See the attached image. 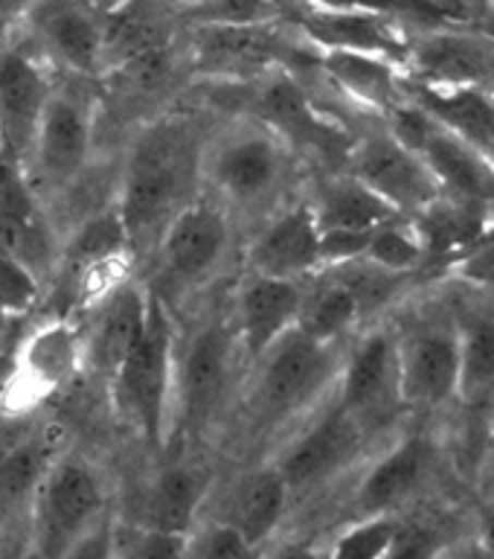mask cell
I'll return each instance as SVG.
<instances>
[{
    "instance_id": "1",
    "label": "cell",
    "mask_w": 494,
    "mask_h": 559,
    "mask_svg": "<svg viewBox=\"0 0 494 559\" xmlns=\"http://www.w3.org/2000/svg\"><path fill=\"white\" fill-rule=\"evenodd\" d=\"M198 126L183 117L152 122L137 138L122 175L120 216L131 253H155L160 236L186 204L201 173Z\"/></svg>"
},
{
    "instance_id": "2",
    "label": "cell",
    "mask_w": 494,
    "mask_h": 559,
    "mask_svg": "<svg viewBox=\"0 0 494 559\" xmlns=\"http://www.w3.org/2000/svg\"><path fill=\"white\" fill-rule=\"evenodd\" d=\"M174 349L178 332L169 306L148 292L146 323L137 344L111 373V393L120 417L152 449H160L172 431Z\"/></svg>"
},
{
    "instance_id": "3",
    "label": "cell",
    "mask_w": 494,
    "mask_h": 559,
    "mask_svg": "<svg viewBox=\"0 0 494 559\" xmlns=\"http://www.w3.org/2000/svg\"><path fill=\"white\" fill-rule=\"evenodd\" d=\"M105 515L108 489L94 463L79 454L52 457L35 496L29 554L35 559H61Z\"/></svg>"
},
{
    "instance_id": "4",
    "label": "cell",
    "mask_w": 494,
    "mask_h": 559,
    "mask_svg": "<svg viewBox=\"0 0 494 559\" xmlns=\"http://www.w3.org/2000/svg\"><path fill=\"white\" fill-rule=\"evenodd\" d=\"M260 379L253 388L251 408L256 426L277 428L303 414L338 373L335 344L288 330L265 356L256 361Z\"/></svg>"
},
{
    "instance_id": "5",
    "label": "cell",
    "mask_w": 494,
    "mask_h": 559,
    "mask_svg": "<svg viewBox=\"0 0 494 559\" xmlns=\"http://www.w3.org/2000/svg\"><path fill=\"white\" fill-rule=\"evenodd\" d=\"M236 353L239 341L233 323L227 321L201 323L183 344L178 341L169 437L174 431L195 437L213 426L230 391Z\"/></svg>"
},
{
    "instance_id": "6",
    "label": "cell",
    "mask_w": 494,
    "mask_h": 559,
    "mask_svg": "<svg viewBox=\"0 0 494 559\" xmlns=\"http://www.w3.org/2000/svg\"><path fill=\"white\" fill-rule=\"evenodd\" d=\"M233 87L244 94L248 111L265 122V129L279 140H288L291 146L309 148L321 157L349 155L347 134L314 108L300 79L286 64L251 82H233Z\"/></svg>"
},
{
    "instance_id": "7",
    "label": "cell",
    "mask_w": 494,
    "mask_h": 559,
    "mask_svg": "<svg viewBox=\"0 0 494 559\" xmlns=\"http://www.w3.org/2000/svg\"><path fill=\"white\" fill-rule=\"evenodd\" d=\"M227 245L230 225L225 213L207 201H192L157 242V283H164L166 295H183L192 286H201L225 262ZM166 295L157 297L164 300Z\"/></svg>"
},
{
    "instance_id": "8",
    "label": "cell",
    "mask_w": 494,
    "mask_h": 559,
    "mask_svg": "<svg viewBox=\"0 0 494 559\" xmlns=\"http://www.w3.org/2000/svg\"><path fill=\"white\" fill-rule=\"evenodd\" d=\"M91 138H94L91 103L79 91L52 87L38 131H35L33 148L26 155V160H33V190H68L91 157Z\"/></svg>"
},
{
    "instance_id": "9",
    "label": "cell",
    "mask_w": 494,
    "mask_h": 559,
    "mask_svg": "<svg viewBox=\"0 0 494 559\" xmlns=\"http://www.w3.org/2000/svg\"><path fill=\"white\" fill-rule=\"evenodd\" d=\"M366 431L361 423L338 400L332 402L329 408H323L321 417L314 419L274 463L288 484L291 501L338 478L340 472L356 461Z\"/></svg>"
},
{
    "instance_id": "10",
    "label": "cell",
    "mask_w": 494,
    "mask_h": 559,
    "mask_svg": "<svg viewBox=\"0 0 494 559\" xmlns=\"http://www.w3.org/2000/svg\"><path fill=\"white\" fill-rule=\"evenodd\" d=\"M349 164L358 181L378 192L399 213H422L427 204H434L439 192L425 160L401 146L390 131L349 148Z\"/></svg>"
},
{
    "instance_id": "11",
    "label": "cell",
    "mask_w": 494,
    "mask_h": 559,
    "mask_svg": "<svg viewBox=\"0 0 494 559\" xmlns=\"http://www.w3.org/2000/svg\"><path fill=\"white\" fill-rule=\"evenodd\" d=\"M338 402L361 423L366 435L387 423L401 405L399 349L390 332L366 335L340 373Z\"/></svg>"
},
{
    "instance_id": "12",
    "label": "cell",
    "mask_w": 494,
    "mask_h": 559,
    "mask_svg": "<svg viewBox=\"0 0 494 559\" xmlns=\"http://www.w3.org/2000/svg\"><path fill=\"white\" fill-rule=\"evenodd\" d=\"M35 38L76 76H99L105 9L94 0H38L29 12Z\"/></svg>"
},
{
    "instance_id": "13",
    "label": "cell",
    "mask_w": 494,
    "mask_h": 559,
    "mask_svg": "<svg viewBox=\"0 0 494 559\" xmlns=\"http://www.w3.org/2000/svg\"><path fill=\"white\" fill-rule=\"evenodd\" d=\"M0 248L33 269L38 277L50 274L59 260L50 218L44 213L38 192L21 164L7 157H0Z\"/></svg>"
},
{
    "instance_id": "14",
    "label": "cell",
    "mask_w": 494,
    "mask_h": 559,
    "mask_svg": "<svg viewBox=\"0 0 494 559\" xmlns=\"http://www.w3.org/2000/svg\"><path fill=\"white\" fill-rule=\"evenodd\" d=\"M52 85L26 50H0V157L21 164L33 148Z\"/></svg>"
},
{
    "instance_id": "15",
    "label": "cell",
    "mask_w": 494,
    "mask_h": 559,
    "mask_svg": "<svg viewBox=\"0 0 494 559\" xmlns=\"http://www.w3.org/2000/svg\"><path fill=\"white\" fill-rule=\"evenodd\" d=\"M405 61L425 85L483 87L494 79V38L434 26L408 44Z\"/></svg>"
},
{
    "instance_id": "16",
    "label": "cell",
    "mask_w": 494,
    "mask_h": 559,
    "mask_svg": "<svg viewBox=\"0 0 494 559\" xmlns=\"http://www.w3.org/2000/svg\"><path fill=\"white\" fill-rule=\"evenodd\" d=\"M274 24L260 26H198L195 35V68L198 73L221 79L225 85L251 82L288 61V44Z\"/></svg>"
},
{
    "instance_id": "17",
    "label": "cell",
    "mask_w": 494,
    "mask_h": 559,
    "mask_svg": "<svg viewBox=\"0 0 494 559\" xmlns=\"http://www.w3.org/2000/svg\"><path fill=\"white\" fill-rule=\"evenodd\" d=\"M291 24L300 26L305 41L317 52H373V56L396 61L405 59V50H408V44L401 41L399 24L390 15L373 12V9L297 7L291 12Z\"/></svg>"
},
{
    "instance_id": "18",
    "label": "cell",
    "mask_w": 494,
    "mask_h": 559,
    "mask_svg": "<svg viewBox=\"0 0 494 559\" xmlns=\"http://www.w3.org/2000/svg\"><path fill=\"white\" fill-rule=\"evenodd\" d=\"M82 332L70 326L64 318L47 321L33 335H26L17 356L12 358L3 393H15L17 405L35 402L68 382L82 365Z\"/></svg>"
},
{
    "instance_id": "19",
    "label": "cell",
    "mask_w": 494,
    "mask_h": 559,
    "mask_svg": "<svg viewBox=\"0 0 494 559\" xmlns=\"http://www.w3.org/2000/svg\"><path fill=\"white\" fill-rule=\"evenodd\" d=\"M286 173V152L268 129H248L225 140L213 155L209 175L233 204H260L277 190Z\"/></svg>"
},
{
    "instance_id": "20",
    "label": "cell",
    "mask_w": 494,
    "mask_h": 559,
    "mask_svg": "<svg viewBox=\"0 0 494 559\" xmlns=\"http://www.w3.org/2000/svg\"><path fill=\"white\" fill-rule=\"evenodd\" d=\"M209 487H213V475L204 463H166L140 492L131 524L146 531L190 536L207 504Z\"/></svg>"
},
{
    "instance_id": "21",
    "label": "cell",
    "mask_w": 494,
    "mask_h": 559,
    "mask_svg": "<svg viewBox=\"0 0 494 559\" xmlns=\"http://www.w3.org/2000/svg\"><path fill=\"white\" fill-rule=\"evenodd\" d=\"M303 306V286L297 280L251 274L236 300V341L248 361H260L288 330H294Z\"/></svg>"
},
{
    "instance_id": "22",
    "label": "cell",
    "mask_w": 494,
    "mask_h": 559,
    "mask_svg": "<svg viewBox=\"0 0 494 559\" xmlns=\"http://www.w3.org/2000/svg\"><path fill=\"white\" fill-rule=\"evenodd\" d=\"M399 349V393L405 405L436 408L457 396L460 338L445 330H419Z\"/></svg>"
},
{
    "instance_id": "23",
    "label": "cell",
    "mask_w": 494,
    "mask_h": 559,
    "mask_svg": "<svg viewBox=\"0 0 494 559\" xmlns=\"http://www.w3.org/2000/svg\"><path fill=\"white\" fill-rule=\"evenodd\" d=\"M434 120V117H431ZM419 157L434 175L439 190L451 195V201L466 204V207L483 210L494 201V160L486 157L480 148L457 138L439 122H431Z\"/></svg>"
},
{
    "instance_id": "24",
    "label": "cell",
    "mask_w": 494,
    "mask_h": 559,
    "mask_svg": "<svg viewBox=\"0 0 494 559\" xmlns=\"http://www.w3.org/2000/svg\"><path fill=\"white\" fill-rule=\"evenodd\" d=\"M251 274L277 280H300L321 265V225L312 207H294L279 213L262 227L248 253Z\"/></svg>"
},
{
    "instance_id": "25",
    "label": "cell",
    "mask_w": 494,
    "mask_h": 559,
    "mask_svg": "<svg viewBox=\"0 0 494 559\" xmlns=\"http://www.w3.org/2000/svg\"><path fill=\"white\" fill-rule=\"evenodd\" d=\"M288 507H291L288 484L282 480L277 466L270 463V466H256V469L244 472L233 480V487L221 498V507L213 522L227 524L253 545L268 548L270 539L286 522Z\"/></svg>"
},
{
    "instance_id": "26",
    "label": "cell",
    "mask_w": 494,
    "mask_h": 559,
    "mask_svg": "<svg viewBox=\"0 0 494 559\" xmlns=\"http://www.w3.org/2000/svg\"><path fill=\"white\" fill-rule=\"evenodd\" d=\"M91 330L82 335V353L91 365L111 379L129 349L137 344L148 312V288H140L131 280H122L94 306Z\"/></svg>"
},
{
    "instance_id": "27",
    "label": "cell",
    "mask_w": 494,
    "mask_h": 559,
    "mask_svg": "<svg viewBox=\"0 0 494 559\" xmlns=\"http://www.w3.org/2000/svg\"><path fill=\"white\" fill-rule=\"evenodd\" d=\"M50 463L44 440H24L0 457V548L29 550L35 496Z\"/></svg>"
},
{
    "instance_id": "28",
    "label": "cell",
    "mask_w": 494,
    "mask_h": 559,
    "mask_svg": "<svg viewBox=\"0 0 494 559\" xmlns=\"http://www.w3.org/2000/svg\"><path fill=\"white\" fill-rule=\"evenodd\" d=\"M431 469V443L425 437H405L390 452L366 469L356 489V510L361 515H393L408 501Z\"/></svg>"
},
{
    "instance_id": "29",
    "label": "cell",
    "mask_w": 494,
    "mask_h": 559,
    "mask_svg": "<svg viewBox=\"0 0 494 559\" xmlns=\"http://www.w3.org/2000/svg\"><path fill=\"white\" fill-rule=\"evenodd\" d=\"M181 17L164 0H122L105 9L103 61L117 68L125 61L164 50L172 44V33Z\"/></svg>"
},
{
    "instance_id": "30",
    "label": "cell",
    "mask_w": 494,
    "mask_h": 559,
    "mask_svg": "<svg viewBox=\"0 0 494 559\" xmlns=\"http://www.w3.org/2000/svg\"><path fill=\"white\" fill-rule=\"evenodd\" d=\"M410 96H413V105L431 114L439 126L492 157L494 99H489L483 87H436L413 82Z\"/></svg>"
},
{
    "instance_id": "31",
    "label": "cell",
    "mask_w": 494,
    "mask_h": 559,
    "mask_svg": "<svg viewBox=\"0 0 494 559\" xmlns=\"http://www.w3.org/2000/svg\"><path fill=\"white\" fill-rule=\"evenodd\" d=\"M321 70L352 99L382 111H390L401 103V79L390 59L373 52L326 50L321 52Z\"/></svg>"
},
{
    "instance_id": "32",
    "label": "cell",
    "mask_w": 494,
    "mask_h": 559,
    "mask_svg": "<svg viewBox=\"0 0 494 559\" xmlns=\"http://www.w3.org/2000/svg\"><path fill=\"white\" fill-rule=\"evenodd\" d=\"M312 210L321 230H373L401 216L378 192L358 181L356 175L332 181Z\"/></svg>"
},
{
    "instance_id": "33",
    "label": "cell",
    "mask_w": 494,
    "mask_h": 559,
    "mask_svg": "<svg viewBox=\"0 0 494 559\" xmlns=\"http://www.w3.org/2000/svg\"><path fill=\"white\" fill-rule=\"evenodd\" d=\"M361 318H364V312H361L356 292L335 274L329 283H323L312 292H303L297 330H303L305 335H312L323 344H335Z\"/></svg>"
},
{
    "instance_id": "34",
    "label": "cell",
    "mask_w": 494,
    "mask_h": 559,
    "mask_svg": "<svg viewBox=\"0 0 494 559\" xmlns=\"http://www.w3.org/2000/svg\"><path fill=\"white\" fill-rule=\"evenodd\" d=\"M129 236L122 227L117 210L91 216L85 225L79 227L64 253V269H68V280H79L85 271L108 265V262L129 260Z\"/></svg>"
},
{
    "instance_id": "35",
    "label": "cell",
    "mask_w": 494,
    "mask_h": 559,
    "mask_svg": "<svg viewBox=\"0 0 494 559\" xmlns=\"http://www.w3.org/2000/svg\"><path fill=\"white\" fill-rule=\"evenodd\" d=\"M480 234H483V218L478 216V207H466L457 201L427 204L417 225V236L425 257L427 253L443 257V253H451L457 248H466V245L478 242Z\"/></svg>"
},
{
    "instance_id": "36",
    "label": "cell",
    "mask_w": 494,
    "mask_h": 559,
    "mask_svg": "<svg viewBox=\"0 0 494 559\" xmlns=\"http://www.w3.org/2000/svg\"><path fill=\"white\" fill-rule=\"evenodd\" d=\"M494 393V321L471 318L460 335V384L457 396L466 402L489 400Z\"/></svg>"
},
{
    "instance_id": "37",
    "label": "cell",
    "mask_w": 494,
    "mask_h": 559,
    "mask_svg": "<svg viewBox=\"0 0 494 559\" xmlns=\"http://www.w3.org/2000/svg\"><path fill=\"white\" fill-rule=\"evenodd\" d=\"M399 527L401 519L396 515H361L335 536L326 559H382Z\"/></svg>"
},
{
    "instance_id": "38",
    "label": "cell",
    "mask_w": 494,
    "mask_h": 559,
    "mask_svg": "<svg viewBox=\"0 0 494 559\" xmlns=\"http://www.w3.org/2000/svg\"><path fill=\"white\" fill-rule=\"evenodd\" d=\"M282 15H288V9L277 0H209L186 7L183 21L195 26H260L274 24Z\"/></svg>"
},
{
    "instance_id": "39",
    "label": "cell",
    "mask_w": 494,
    "mask_h": 559,
    "mask_svg": "<svg viewBox=\"0 0 494 559\" xmlns=\"http://www.w3.org/2000/svg\"><path fill=\"white\" fill-rule=\"evenodd\" d=\"M364 260L384 271H393V274H405L425 260V251H422L417 230H408L399 225V218H393V222L373 227Z\"/></svg>"
},
{
    "instance_id": "40",
    "label": "cell",
    "mask_w": 494,
    "mask_h": 559,
    "mask_svg": "<svg viewBox=\"0 0 494 559\" xmlns=\"http://www.w3.org/2000/svg\"><path fill=\"white\" fill-rule=\"evenodd\" d=\"M190 536L146 531L131 524L125 531H117L113 559H190Z\"/></svg>"
},
{
    "instance_id": "41",
    "label": "cell",
    "mask_w": 494,
    "mask_h": 559,
    "mask_svg": "<svg viewBox=\"0 0 494 559\" xmlns=\"http://www.w3.org/2000/svg\"><path fill=\"white\" fill-rule=\"evenodd\" d=\"M41 297V277L0 248V312L24 314Z\"/></svg>"
},
{
    "instance_id": "42",
    "label": "cell",
    "mask_w": 494,
    "mask_h": 559,
    "mask_svg": "<svg viewBox=\"0 0 494 559\" xmlns=\"http://www.w3.org/2000/svg\"><path fill=\"white\" fill-rule=\"evenodd\" d=\"M190 559H265V548L253 545L221 522H209L190 536Z\"/></svg>"
},
{
    "instance_id": "43",
    "label": "cell",
    "mask_w": 494,
    "mask_h": 559,
    "mask_svg": "<svg viewBox=\"0 0 494 559\" xmlns=\"http://www.w3.org/2000/svg\"><path fill=\"white\" fill-rule=\"evenodd\" d=\"M445 545L434 527L419 522H401L396 539L382 559H439Z\"/></svg>"
},
{
    "instance_id": "44",
    "label": "cell",
    "mask_w": 494,
    "mask_h": 559,
    "mask_svg": "<svg viewBox=\"0 0 494 559\" xmlns=\"http://www.w3.org/2000/svg\"><path fill=\"white\" fill-rule=\"evenodd\" d=\"M113 554H117V527L111 515H105L61 559H113Z\"/></svg>"
},
{
    "instance_id": "45",
    "label": "cell",
    "mask_w": 494,
    "mask_h": 559,
    "mask_svg": "<svg viewBox=\"0 0 494 559\" xmlns=\"http://www.w3.org/2000/svg\"><path fill=\"white\" fill-rule=\"evenodd\" d=\"M265 559H326V550L305 542H279L274 548H265Z\"/></svg>"
},
{
    "instance_id": "46",
    "label": "cell",
    "mask_w": 494,
    "mask_h": 559,
    "mask_svg": "<svg viewBox=\"0 0 494 559\" xmlns=\"http://www.w3.org/2000/svg\"><path fill=\"white\" fill-rule=\"evenodd\" d=\"M38 0H0V26L12 24L17 17H26V12L35 7Z\"/></svg>"
},
{
    "instance_id": "47",
    "label": "cell",
    "mask_w": 494,
    "mask_h": 559,
    "mask_svg": "<svg viewBox=\"0 0 494 559\" xmlns=\"http://www.w3.org/2000/svg\"><path fill=\"white\" fill-rule=\"evenodd\" d=\"M448 557L451 559H492V554H489V550L480 545V539H471V542H466V545H460V548L448 550Z\"/></svg>"
},
{
    "instance_id": "48",
    "label": "cell",
    "mask_w": 494,
    "mask_h": 559,
    "mask_svg": "<svg viewBox=\"0 0 494 559\" xmlns=\"http://www.w3.org/2000/svg\"><path fill=\"white\" fill-rule=\"evenodd\" d=\"M480 545L492 554L494 559V501L486 507V513H483V527H480Z\"/></svg>"
},
{
    "instance_id": "49",
    "label": "cell",
    "mask_w": 494,
    "mask_h": 559,
    "mask_svg": "<svg viewBox=\"0 0 494 559\" xmlns=\"http://www.w3.org/2000/svg\"><path fill=\"white\" fill-rule=\"evenodd\" d=\"M94 3H99L103 9H111V7H117V3H122V0H94Z\"/></svg>"
},
{
    "instance_id": "50",
    "label": "cell",
    "mask_w": 494,
    "mask_h": 559,
    "mask_svg": "<svg viewBox=\"0 0 494 559\" xmlns=\"http://www.w3.org/2000/svg\"><path fill=\"white\" fill-rule=\"evenodd\" d=\"M198 3H209V0H186V7H198Z\"/></svg>"
},
{
    "instance_id": "51",
    "label": "cell",
    "mask_w": 494,
    "mask_h": 559,
    "mask_svg": "<svg viewBox=\"0 0 494 559\" xmlns=\"http://www.w3.org/2000/svg\"><path fill=\"white\" fill-rule=\"evenodd\" d=\"M439 559H451V557H448V550H445V554H443V557H439Z\"/></svg>"
},
{
    "instance_id": "52",
    "label": "cell",
    "mask_w": 494,
    "mask_h": 559,
    "mask_svg": "<svg viewBox=\"0 0 494 559\" xmlns=\"http://www.w3.org/2000/svg\"><path fill=\"white\" fill-rule=\"evenodd\" d=\"M492 160H494V138H492Z\"/></svg>"
},
{
    "instance_id": "53",
    "label": "cell",
    "mask_w": 494,
    "mask_h": 559,
    "mask_svg": "<svg viewBox=\"0 0 494 559\" xmlns=\"http://www.w3.org/2000/svg\"><path fill=\"white\" fill-rule=\"evenodd\" d=\"M492 9H494V0H492Z\"/></svg>"
}]
</instances>
